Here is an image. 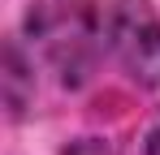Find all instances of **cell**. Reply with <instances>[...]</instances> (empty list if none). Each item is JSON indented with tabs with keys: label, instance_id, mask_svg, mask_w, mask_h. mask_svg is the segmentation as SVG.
Segmentation results:
<instances>
[{
	"label": "cell",
	"instance_id": "1",
	"mask_svg": "<svg viewBox=\"0 0 160 155\" xmlns=\"http://www.w3.org/2000/svg\"><path fill=\"white\" fill-rule=\"evenodd\" d=\"M26 39L65 91H82L104 56V4L100 0H30Z\"/></svg>",
	"mask_w": 160,
	"mask_h": 155
},
{
	"label": "cell",
	"instance_id": "2",
	"mask_svg": "<svg viewBox=\"0 0 160 155\" xmlns=\"http://www.w3.org/2000/svg\"><path fill=\"white\" fill-rule=\"evenodd\" d=\"M104 39L112 60L138 86L160 91V13L152 0H108Z\"/></svg>",
	"mask_w": 160,
	"mask_h": 155
},
{
	"label": "cell",
	"instance_id": "3",
	"mask_svg": "<svg viewBox=\"0 0 160 155\" xmlns=\"http://www.w3.org/2000/svg\"><path fill=\"white\" fill-rule=\"evenodd\" d=\"M0 91H4V112L9 121H22L35 103V56L22 48L18 35L4 39V60H0Z\"/></svg>",
	"mask_w": 160,
	"mask_h": 155
},
{
	"label": "cell",
	"instance_id": "4",
	"mask_svg": "<svg viewBox=\"0 0 160 155\" xmlns=\"http://www.w3.org/2000/svg\"><path fill=\"white\" fill-rule=\"evenodd\" d=\"M143 155H160V125L147 134V151H143Z\"/></svg>",
	"mask_w": 160,
	"mask_h": 155
}]
</instances>
